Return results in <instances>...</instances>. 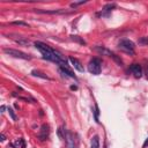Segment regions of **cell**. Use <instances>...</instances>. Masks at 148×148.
<instances>
[{
  "mask_svg": "<svg viewBox=\"0 0 148 148\" xmlns=\"http://www.w3.org/2000/svg\"><path fill=\"white\" fill-rule=\"evenodd\" d=\"M35 46L42 53V56H43L44 59L50 60V61L56 62V64H59V65H67L66 64V60L62 58V56L58 51L51 49L49 45L44 44L43 42H36L35 43Z\"/></svg>",
  "mask_w": 148,
  "mask_h": 148,
  "instance_id": "cell-1",
  "label": "cell"
},
{
  "mask_svg": "<svg viewBox=\"0 0 148 148\" xmlns=\"http://www.w3.org/2000/svg\"><path fill=\"white\" fill-rule=\"evenodd\" d=\"M118 47L120 49V51L130 54V56H134L135 51H134V43L130 39H121L118 44Z\"/></svg>",
  "mask_w": 148,
  "mask_h": 148,
  "instance_id": "cell-2",
  "label": "cell"
},
{
  "mask_svg": "<svg viewBox=\"0 0 148 148\" xmlns=\"http://www.w3.org/2000/svg\"><path fill=\"white\" fill-rule=\"evenodd\" d=\"M88 71L94 75H98L101 73V71H102V61H101V59L92 58L88 64Z\"/></svg>",
  "mask_w": 148,
  "mask_h": 148,
  "instance_id": "cell-3",
  "label": "cell"
},
{
  "mask_svg": "<svg viewBox=\"0 0 148 148\" xmlns=\"http://www.w3.org/2000/svg\"><path fill=\"white\" fill-rule=\"evenodd\" d=\"M3 52L8 56H12L14 58H18V59H23V60H30L32 57L30 54H27L22 51L18 50H14V49H3Z\"/></svg>",
  "mask_w": 148,
  "mask_h": 148,
  "instance_id": "cell-4",
  "label": "cell"
},
{
  "mask_svg": "<svg viewBox=\"0 0 148 148\" xmlns=\"http://www.w3.org/2000/svg\"><path fill=\"white\" fill-rule=\"evenodd\" d=\"M37 13L39 14H71L73 13V10H66V9H53V10H40V9H36Z\"/></svg>",
  "mask_w": 148,
  "mask_h": 148,
  "instance_id": "cell-5",
  "label": "cell"
},
{
  "mask_svg": "<svg viewBox=\"0 0 148 148\" xmlns=\"http://www.w3.org/2000/svg\"><path fill=\"white\" fill-rule=\"evenodd\" d=\"M130 72L135 76V77H141L142 75V68L139 64H132L130 66Z\"/></svg>",
  "mask_w": 148,
  "mask_h": 148,
  "instance_id": "cell-6",
  "label": "cell"
},
{
  "mask_svg": "<svg viewBox=\"0 0 148 148\" xmlns=\"http://www.w3.org/2000/svg\"><path fill=\"white\" fill-rule=\"evenodd\" d=\"M38 138H39V140H42V141H44V140H46L47 138H49V126L47 125H42V127H40V131H39V133H38Z\"/></svg>",
  "mask_w": 148,
  "mask_h": 148,
  "instance_id": "cell-7",
  "label": "cell"
},
{
  "mask_svg": "<svg viewBox=\"0 0 148 148\" xmlns=\"http://www.w3.org/2000/svg\"><path fill=\"white\" fill-rule=\"evenodd\" d=\"M68 60L71 61V64H72V66L76 69V71H79V72H83L84 71V68H83V66L81 65V62L76 59V58H74V57H69L68 58Z\"/></svg>",
  "mask_w": 148,
  "mask_h": 148,
  "instance_id": "cell-8",
  "label": "cell"
},
{
  "mask_svg": "<svg viewBox=\"0 0 148 148\" xmlns=\"http://www.w3.org/2000/svg\"><path fill=\"white\" fill-rule=\"evenodd\" d=\"M65 140L67 142V147L68 148H76V145H75V141L73 139V135L69 133V132H66L65 134Z\"/></svg>",
  "mask_w": 148,
  "mask_h": 148,
  "instance_id": "cell-9",
  "label": "cell"
},
{
  "mask_svg": "<svg viewBox=\"0 0 148 148\" xmlns=\"http://www.w3.org/2000/svg\"><path fill=\"white\" fill-rule=\"evenodd\" d=\"M114 7H116L114 3H108V5H105V6L103 7L102 12H101V15H102V16H108V15L112 12V9H113Z\"/></svg>",
  "mask_w": 148,
  "mask_h": 148,
  "instance_id": "cell-10",
  "label": "cell"
},
{
  "mask_svg": "<svg viewBox=\"0 0 148 148\" xmlns=\"http://www.w3.org/2000/svg\"><path fill=\"white\" fill-rule=\"evenodd\" d=\"M59 67H60V71L64 73V74H66V75H68L69 77H73V79H76V75L73 73V71L72 69H69L68 67H67V65H59Z\"/></svg>",
  "mask_w": 148,
  "mask_h": 148,
  "instance_id": "cell-11",
  "label": "cell"
},
{
  "mask_svg": "<svg viewBox=\"0 0 148 148\" xmlns=\"http://www.w3.org/2000/svg\"><path fill=\"white\" fill-rule=\"evenodd\" d=\"M90 148H99V138L98 135H94L90 142Z\"/></svg>",
  "mask_w": 148,
  "mask_h": 148,
  "instance_id": "cell-12",
  "label": "cell"
},
{
  "mask_svg": "<svg viewBox=\"0 0 148 148\" xmlns=\"http://www.w3.org/2000/svg\"><path fill=\"white\" fill-rule=\"evenodd\" d=\"M31 75H34V76H38V77L44 79V80H50V77H49L46 74H44V73H42V72H39V71H36V69H34V71L31 72Z\"/></svg>",
  "mask_w": 148,
  "mask_h": 148,
  "instance_id": "cell-13",
  "label": "cell"
},
{
  "mask_svg": "<svg viewBox=\"0 0 148 148\" xmlns=\"http://www.w3.org/2000/svg\"><path fill=\"white\" fill-rule=\"evenodd\" d=\"M10 38L14 39L16 43H18V44H21V45H28V44H29V40L25 39L24 37H21V36H18V38H15V37H10Z\"/></svg>",
  "mask_w": 148,
  "mask_h": 148,
  "instance_id": "cell-14",
  "label": "cell"
},
{
  "mask_svg": "<svg viewBox=\"0 0 148 148\" xmlns=\"http://www.w3.org/2000/svg\"><path fill=\"white\" fill-rule=\"evenodd\" d=\"M12 146L15 147V148H18V147H21V148H25V143H24V140H23L22 138L17 139L15 143H12Z\"/></svg>",
  "mask_w": 148,
  "mask_h": 148,
  "instance_id": "cell-15",
  "label": "cell"
},
{
  "mask_svg": "<svg viewBox=\"0 0 148 148\" xmlns=\"http://www.w3.org/2000/svg\"><path fill=\"white\" fill-rule=\"evenodd\" d=\"M71 38H72L73 40H75V42H77V43L82 44V45H84V44H86V42H84L83 39H81L79 36H75V35H71Z\"/></svg>",
  "mask_w": 148,
  "mask_h": 148,
  "instance_id": "cell-16",
  "label": "cell"
},
{
  "mask_svg": "<svg viewBox=\"0 0 148 148\" xmlns=\"http://www.w3.org/2000/svg\"><path fill=\"white\" fill-rule=\"evenodd\" d=\"M8 113H9V116L12 117V119H13L14 121H16V120H17V117H16V114L14 113V111H13V109H12V108H8Z\"/></svg>",
  "mask_w": 148,
  "mask_h": 148,
  "instance_id": "cell-17",
  "label": "cell"
},
{
  "mask_svg": "<svg viewBox=\"0 0 148 148\" xmlns=\"http://www.w3.org/2000/svg\"><path fill=\"white\" fill-rule=\"evenodd\" d=\"M13 24H15V25H23V27H28L29 24L28 23H25V22H23V21H14V22H12Z\"/></svg>",
  "mask_w": 148,
  "mask_h": 148,
  "instance_id": "cell-18",
  "label": "cell"
},
{
  "mask_svg": "<svg viewBox=\"0 0 148 148\" xmlns=\"http://www.w3.org/2000/svg\"><path fill=\"white\" fill-rule=\"evenodd\" d=\"M87 1H80V2H73V3H71V7L72 8H75V7H77V6H80V5H83V3H86Z\"/></svg>",
  "mask_w": 148,
  "mask_h": 148,
  "instance_id": "cell-19",
  "label": "cell"
},
{
  "mask_svg": "<svg viewBox=\"0 0 148 148\" xmlns=\"http://www.w3.org/2000/svg\"><path fill=\"white\" fill-rule=\"evenodd\" d=\"M98 113H99L98 106H97V105H95V119H96V121H98Z\"/></svg>",
  "mask_w": 148,
  "mask_h": 148,
  "instance_id": "cell-20",
  "label": "cell"
},
{
  "mask_svg": "<svg viewBox=\"0 0 148 148\" xmlns=\"http://www.w3.org/2000/svg\"><path fill=\"white\" fill-rule=\"evenodd\" d=\"M140 43H145V44H148V37L141 38V39H140Z\"/></svg>",
  "mask_w": 148,
  "mask_h": 148,
  "instance_id": "cell-21",
  "label": "cell"
},
{
  "mask_svg": "<svg viewBox=\"0 0 148 148\" xmlns=\"http://www.w3.org/2000/svg\"><path fill=\"white\" fill-rule=\"evenodd\" d=\"M147 146H148V138H147V139H146V141L143 142V145H142V148H146Z\"/></svg>",
  "mask_w": 148,
  "mask_h": 148,
  "instance_id": "cell-22",
  "label": "cell"
},
{
  "mask_svg": "<svg viewBox=\"0 0 148 148\" xmlns=\"http://www.w3.org/2000/svg\"><path fill=\"white\" fill-rule=\"evenodd\" d=\"M71 89H72V90H76L77 87H76V86H71Z\"/></svg>",
  "mask_w": 148,
  "mask_h": 148,
  "instance_id": "cell-23",
  "label": "cell"
},
{
  "mask_svg": "<svg viewBox=\"0 0 148 148\" xmlns=\"http://www.w3.org/2000/svg\"><path fill=\"white\" fill-rule=\"evenodd\" d=\"M5 140V134H1V141H3Z\"/></svg>",
  "mask_w": 148,
  "mask_h": 148,
  "instance_id": "cell-24",
  "label": "cell"
},
{
  "mask_svg": "<svg viewBox=\"0 0 148 148\" xmlns=\"http://www.w3.org/2000/svg\"><path fill=\"white\" fill-rule=\"evenodd\" d=\"M3 111H5V105L1 106V112H3Z\"/></svg>",
  "mask_w": 148,
  "mask_h": 148,
  "instance_id": "cell-25",
  "label": "cell"
},
{
  "mask_svg": "<svg viewBox=\"0 0 148 148\" xmlns=\"http://www.w3.org/2000/svg\"><path fill=\"white\" fill-rule=\"evenodd\" d=\"M147 76H148V67H147Z\"/></svg>",
  "mask_w": 148,
  "mask_h": 148,
  "instance_id": "cell-26",
  "label": "cell"
}]
</instances>
